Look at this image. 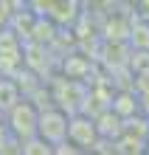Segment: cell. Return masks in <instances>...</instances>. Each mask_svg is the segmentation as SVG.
I'll return each instance as SVG.
<instances>
[{
  "mask_svg": "<svg viewBox=\"0 0 149 155\" xmlns=\"http://www.w3.org/2000/svg\"><path fill=\"white\" fill-rule=\"evenodd\" d=\"M96 141V124L87 121V118H70V127H68V144H73L76 150H85Z\"/></svg>",
  "mask_w": 149,
  "mask_h": 155,
  "instance_id": "obj_3",
  "label": "cell"
},
{
  "mask_svg": "<svg viewBox=\"0 0 149 155\" xmlns=\"http://www.w3.org/2000/svg\"><path fill=\"white\" fill-rule=\"evenodd\" d=\"M20 155H57V150L51 144H45L42 138H34V141H25L20 147Z\"/></svg>",
  "mask_w": 149,
  "mask_h": 155,
  "instance_id": "obj_5",
  "label": "cell"
},
{
  "mask_svg": "<svg viewBox=\"0 0 149 155\" xmlns=\"http://www.w3.org/2000/svg\"><path fill=\"white\" fill-rule=\"evenodd\" d=\"M8 133H11L20 144L34 141L37 133H40V110H37L31 102L20 99V102L8 110Z\"/></svg>",
  "mask_w": 149,
  "mask_h": 155,
  "instance_id": "obj_1",
  "label": "cell"
},
{
  "mask_svg": "<svg viewBox=\"0 0 149 155\" xmlns=\"http://www.w3.org/2000/svg\"><path fill=\"white\" fill-rule=\"evenodd\" d=\"M8 17H11V12H8V3H0V34H3V25L8 23Z\"/></svg>",
  "mask_w": 149,
  "mask_h": 155,
  "instance_id": "obj_6",
  "label": "cell"
},
{
  "mask_svg": "<svg viewBox=\"0 0 149 155\" xmlns=\"http://www.w3.org/2000/svg\"><path fill=\"white\" fill-rule=\"evenodd\" d=\"M20 102V93H17V85L8 79H0V110H11V107Z\"/></svg>",
  "mask_w": 149,
  "mask_h": 155,
  "instance_id": "obj_4",
  "label": "cell"
},
{
  "mask_svg": "<svg viewBox=\"0 0 149 155\" xmlns=\"http://www.w3.org/2000/svg\"><path fill=\"white\" fill-rule=\"evenodd\" d=\"M68 127H70V116H65V110L51 107V110L40 113V133L37 138H42L51 147H62L68 141Z\"/></svg>",
  "mask_w": 149,
  "mask_h": 155,
  "instance_id": "obj_2",
  "label": "cell"
}]
</instances>
